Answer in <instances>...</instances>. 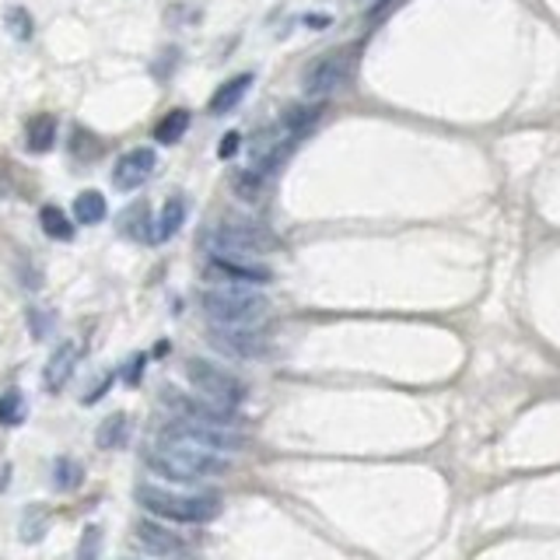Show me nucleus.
I'll return each mask as SVG.
<instances>
[{"label": "nucleus", "mask_w": 560, "mask_h": 560, "mask_svg": "<svg viewBox=\"0 0 560 560\" xmlns=\"http://www.w3.org/2000/svg\"><path fill=\"white\" fill-rule=\"evenodd\" d=\"M77 560H102V525H85L81 543H77Z\"/></svg>", "instance_id": "obj_25"}, {"label": "nucleus", "mask_w": 560, "mask_h": 560, "mask_svg": "<svg viewBox=\"0 0 560 560\" xmlns=\"http://www.w3.org/2000/svg\"><path fill=\"white\" fill-rule=\"evenodd\" d=\"M277 245V239L270 236L263 225L253 221H221L211 236H207V249L211 256H239V259H253L259 253H270Z\"/></svg>", "instance_id": "obj_5"}, {"label": "nucleus", "mask_w": 560, "mask_h": 560, "mask_svg": "<svg viewBox=\"0 0 560 560\" xmlns=\"http://www.w3.org/2000/svg\"><path fill=\"white\" fill-rule=\"evenodd\" d=\"M46 529H50V516H46V508L28 505V511L22 516V533H18V539L25 543V547H36V543H42Z\"/></svg>", "instance_id": "obj_21"}, {"label": "nucleus", "mask_w": 560, "mask_h": 560, "mask_svg": "<svg viewBox=\"0 0 560 560\" xmlns=\"http://www.w3.org/2000/svg\"><path fill=\"white\" fill-rule=\"evenodd\" d=\"M371 4H385V0H371Z\"/></svg>", "instance_id": "obj_31"}, {"label": "nucleus", "mask_w": 560, "mask_h": 560, "mask_svg": "<svg viewBox=\"0 0 560 560\" xmlns=\"http://www.w3.org/2000/svg\"><path fill=\"white\" fill-rule=\"evenodd\" d=\"M253 88V74H236L231 81H225L221 88L214 91V99H211V113L214 116H225L231 113L242 99H245V91Z\"/></svg>", "instance_id": "obj_14"}, {"label": "nucleus", "mask_w": 560, "mask_h": 560, "mask_svg": "<svg viewBox=\"0 0 560 560\" xmlns=\"http://www.w3.org/2000/svg\"><path fill=\"white\" fill-rule=\"evenodd\" d=\"M231 190H236V196H242V200H259V193L267 190V176L249 165V168H242V173H236Z\"/></svg>", "instance_id": "obj_22"}, {"label": "nucleus", "mask_w": 560, "mask_h": 560, "mask_svg": "<svg viewBox=\"0 0 560 560\" xmlns=\"http://www.w3.org/2000/svg\"><path fill=\"white\" fill-rule=\"evenodd\" d=\"M105 214H109V204H105V196L99 190L77 193V200H74V217L81 225H102Z\"/></svg>", "instance_id": "obj_19"}, {"label": "nucleus", "mask_w": 560, "mask_h": 560, "mask_svg": "<svg viewBox=\"0 0 560 560\" xmlns=\"http://www.w3.org/2000/svg\"><path fill=\"white\" fill-rule=\"evenodd\" d=\"M8 484H11V462H0V494L8 491Z\"/></svg>", "instance_id": "obj_30"}, {"label": "nucleus", "mask_w": 560, "mask_h": 560, "mask_svg": "<svg viewBox=\"0 0 560 560\" xmlns=\"http://www.w3.org/2000/svg\"><path fill=\"white\" fill-rule=\"evenodd\" d=\"M239 144H242V137H239L236 130H231V133L221 137V144H217V154H221V158H236Z\"/></svg>", "instance_id": "obj_28"}, {"label": "nucleus", "mask_w": 560, "mask_h": 560, "mask_svg": "<svg viewBox=\"0 0 560 560\" xmlns=\"http://www.w3.org/2000/svg\"><path fill=\"white\" fill-rule=\"evenodd\" d=\"M133 497L148 516L176 525H207L221 516V501L214 494H176L154 484H140Z\"/></svg>", "instance_id": "obj_2"}, {"label": "nucleus", "mask_w": 560, "mask_h": 560, "mask_svg": "<svg viewBox=\"0 0 560 560\" xmlns=\"http://www.w3.org/2000/svg\"><path fill=\"white\" fill-rule=\"evenodd\" d=\"M137 543L148 553L168 557V560H182V557L193 553L190 543H186L179 533H173L168 525H162V522H137Z\"/></svg>", "instance_id": "obj_9"}, {"label": "nucleus", "mask_w": 560, "mask_h": 560, "mask_svg": "<svg viewBox=\"0 0 560 560\" xmlns=\"http://www.w3.org/2000/svg\"><path fill=\"white\" fill-rule=\"evenodd\" d=\"M81 484H85V466L77 459H71V456H60L53 462V491L56 494H71Z\"/></svg>", "instance_id": "obj_18"}, {"label": "nucleus", "mask_w": 560, "mask_h": 560, "mask_svg": "<svg viewBox=\"0 0 560 560\" xmlns=\"http://www.w3.org/2000/svg\"><path fill=\"white\" fill-rule=\"evenodd\" d=\"M162 438H176V442H190L196 448H207V453H242L245 438L236 428L225 424H207V420H190V417H173L162 431Z\"/></svg>", "instance_id": "obj_6"}, {"label": "nucleus", "mask_w": 560, "mask_h": 560, "mask_svg": "<svg viewBox=\"0 0 560 560\" xmlns=\"http://www.w3.org/2000/svg\"><path fill=\"white\" fill-rule=\"evenodd\" d=\"M211 273L228 280V284H270L273 270L263 267V263L253 259H239V256H211Z\"/></svg>", "instance_id": "obj_11"}, {"label": "nucleus", "mask_w": 560, "mask_h": 560, "mask_svg": "<svg viewBox=\"0 0 560 560\" xmlns=\"http://www.w3.org/2000/svg\"><path fill=\"white\" fill-rule=\"evenodd\" d=\"M127 434H130V417L127 413H113L105 417L99 431H96V445L102 453H113V448H123L127 445Z\"/></svg>", "instance_id": "obj_15"}, {"label": "nucleus", "mask_w": 560, "mask_h": 560, "mask_svg": "<svg viewBox=\"0 0 560 560\" xmlns=\"http://www.w3.org/2000/svg\"><path fill=\"white\" fill-rule=\"evenodd\" d=\"M154 165H158V154H154L151 148H133V151H127L123 154V158L116 162V168H113V182H116V190H140V186H144L148 179H151V173H154Z\"/></svg>", "instance_id": "obj_10"}, {"label": "nucleus", "mask_w": 560, "mask_h": 560, "mask_svg": "<svg viewBox=\"0 0 560 560\" xmlns=\"http://www.w3.org/2000/svg\"><path fill=\"white\" fill-rule=\"evenodd\" d=\"M4 25H8V33L18 39V42H28L33 39V14H28L25 8H11L4 14Z\"/></svg>", "instance_id": "obj_26"}, {"label": "nucleus", "mask_w": 560, "mask_h": 560, "mask_svg": "<svg viewBox=\"0 0 560 560\" xmlns=\"http://www.w3.org/2000/svg\"><path fill=\"white\" fill-rule=\"evenodd\" d=\"M182 221H186V204H182V196L165 200L158 221H154V245H162V242L173 239L176 231L182 228Z\"/></svg>", "instance_id": "obj_16"}, {"label": "nucleus", "mask_w": 560, "mask_h": 560, "mask_svg": "<svg viewBox=\"0 0 560 560\" xmlns=\"http://www.w3.org/2000/svg\"><path fill=\"white\" fill-rule=\"evenodd\" d=\"M207 340L214 351L239 357V361H259V357L270 354V336L253 330V326H214Z\"/></svg>", "instance_id": "obj_7"}, {"label": "nucleus", "mask_w": 560, "mask_h": 560, "mask_svg": "<svg viewBox=\"0 0 560 560\" xmlns=\"http://www.w3.org/2000/svg\"><path fill=\"white\" fill-rule=\"evenodd\" d=\"M186 379H190V385L204 399L217 403V407H228V410H239L249 396V389L239 376H231L228 368L207 361V357H190V361H186Z\"/></svg>", "instance_id": "obj_4"}, {"label": "nucleus", "mask_w": 560, "mask_h": 560, "mask_svg": "<svg viewBox=\"0 0 560 560\" xmlns=\"http://www.w3.org/2000/svg\"><path fill=\"white\" fill-rule=\"evenodd\" d=\"M344 77H347V56L344 53H322V56H316L313 64L305 67V77H302L305 99L308 102H326L340 85H344Z\"/></svg>", "instance_id": "obj_8"}, {"label": "nucleus", "mask_w": 560, "mask_h": 560, "mask_svg": "<svg viewBox=\"0 0 560 560\" xmlns=\"http://www.w3.org/2000/svg\"><path fill=\"white\" fill-rule=\"evenodd\" d=\"M56 144V116L50 113H39L28 119V127H25V148L33 151V154H46V151H53Z\"/></svg>", "instance_id": "obj_13"}, {"label": "nucleus", "mask_w": 560, "mask_h": 560, "mask_svg": "<svg viewBox=\"0 0 560 560\" xmlns=\"http://www.w3.org/2000/svg\"><path fill=\"white\" fill-rule=\"evenodd\" d=\"M28 326H33V336L36 340H46V336H50L53 316L50 313H39V308H28Z\"/></svg>", "instance_id": "obj_27"}, {"label": "nucleus", "mask_w": 560, "mask_h": 560, "mask_svg": "<svg viewBox=\"0 0 560 560\" xmlns=\"http://www.w3.org/2000/svg\"><path fill=\"white\" fill-rule=\"evenodd\" d=\"M25 420V396L22 389H8V393H0V424L4 428H18Z\"/></svg>", "instance_id": "obj_24"}, {"label": "nucleus", "mask_w": 560, "mask_h": 560, "mask_svg": "<svg viewBox=\"0 0 560 560\" xmlns=\"http://www.w3.org/2000/svg\"><path fill=\"white\" fill-rule=\"evenodd\" d=\"M77 365H81V344H77V340H64V344L50 354V361H46V368H42L46 393H60V389L71 382Z\"/></svg>", "instance_id": "obj_12"}, {"label": "nucleus", "mask_w": 560, "mask_h": 560, "mask_svg": "<svg viewBox=\"0 0 560 560\" xmlns=\"http://www.w3.org/2000/svg\"><path fill=\"white\" fill-rule=\"evenodd\" d=\"M186 130H190V113H186V109H176V113H168L158 127H154V137H158L162 144H176V140H182Z\"/></svg>", "instance_id": "obj_23"}, {"label": "nucleus", "mask_w": 560, "mask_h": 560, "mask_svg": "<svg viewBox=\"0 0 560 560\" xmlns=\"http://www.w3.org/2000/svg\"><path fill=\"white\" fill-rule=\"evenodd\" d=\"M119 231L133 242H151L154 245V228H151V217L144 204H133L127 214L119 217Z\"/></svg>", "instance_id": "obj_17"}, {"label": "nucleus", "mask_w": 560, "mask_h": 560, "mask_svg": "<svg viewBox=\"0 0 560 560\" xmlns=\"http://www.w3.org/2000/svg\"><path fill=\"white\" fill-rule=\"evenodd\" d=\"M200 308L214 326H256L270 313V302L253 284H221L200 294Z\"/></svg>", "instance_id": "obj_3"}, {"label": "nucleus", "mask_w": 560, "mask_h": 560, "mask_svg": "<svg viewBox=\"0 0 560 560\" xmlns=\"http://www.w3.org/2000/svg\"><path fill=\"white\" fill-rule=\"evenodd\" d=\"M140 371H144V357H133V361H130V368H127V385H137Z\"/></svg>", "instance_id": "obj_29"}, {"label": "nucleus", "mask_w": 560, "mask_h": 560, "mask_svg": "<svg viewBox=\"0 0 560 560\" xmlns=\"http://www.w3.org/2000/svg\"><path fill=\"white\" fill-rule=\"evenodd\" d=\"M39 225H42V231L50 239H56V242H71L74 239V221L71 217L60 211L56 204H46L42 211H39Z\"/></svg>", "instance_id": "obj_20"}, {"label": "nucleus", "mask_w": 560, "mask_h": 560, "mask_svg": "<svg viewBox=\"0 0 560 560\" xmlns=\"http://www.w3.org/2000/svg\"><path fill=\"white\" fill-rule=\"evenodd\" d=\"M148 470L154 476H165L168 484H207L231 470V462L221 453H207V448H196L190 442H176V438H162V445H154L144 456Z\"/></svg>", "instance_id": "obj_1"}]
</instances>
